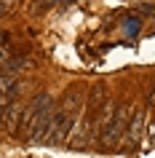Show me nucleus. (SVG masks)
I'll return each mask as SVG.
<instances>
[{
	"instance_id": "obj_7",
	"label": "nucleus",
	"mask_w": 155,
	"mask_h": 158,
	"mask_svg": "<svg viewBox=\"0 0 155 158\" xmlns=\"http://www.w3.org/2000/svg\"><path fill=\"white\" fill-rule=\"evenodd\" d=\"M139 30H142V19H137V16H128V19H123V32L128 35V38L139 35Z\"/></svg>"
},
{
	"instance_id": "obj_6",
	"label": "nucleus",
	"mask_w": 155,
	"mask_h": 158,
	"mask_svg": "<svg viewBox=\"0 0 155 158\" xmlns=\"http://www.w3.org/2000/svg\"><path fill=\"white\" fill-rule=\"evenodd\" d=\"M107 105V86L104 83H94L88 91V110L99 113V110Z\"/></svg>"
},
{
	"instance_id": "obj_11",
	"label": "nucleus",
	"mask_w": 155,
	"mask_h": 158,
	"mask_svg": "<svg viewBox=\"0 0 155 158\" xmlns=\"http://www.w3.org/2000/svg\"><path fill=\"white\" fill-rule=\"evenodd\" d=\"M75 0H62V3H59V6H62V8H67V6H72Z\"/></svg>"
},
{
	"instance_id": "obj_4",
	"label": "nucleus",
	"mask_w": 155,
	"mask_h": 158,
	"mask_svg": "<svg viewBox=\"0 0 155 158\" xmlns=\"http://www.w3.org/2000/svg\"><path fill=\"white\" fill-rule=\"evenodd\" d=\"M142 129H145V107H137L134 115H131V121H128V126H126V131H123V137H126L123 145L131 148V150H137L139 139H142Z\"/></svg>"
},
{
	"instance_id": "obj_12",
	"label": "nucleus",
	"mask_w": 155,
	"mask_h": 158,
	"mask_svg": "<svg viewBox=\"0 0 155 158\" xmlns=\"http://www.w3.org/2000/svg\"><path fill=\"white\" fill-rule=\"evenodd\" d=\"M6 8H8V6H6V3H0V14H3V11H6Z\"/></svg>"
},
{
	"instance_id": "obj_2",
	"label": "nucleus",
	"mask_w": 155,
	"mask_h": 158,
	"mask_svg": "<svg viewBox=\"0 0 155 158\" xmlns=\"http://www.w3.org/2000/svg\"><path fill=\"white\" fill-rule=\"evenodd\" d=\"M126 126H128V105L126 102H120L118 107L112 110V118H110V123L104 126V131H102V137H99V145L102 148H115L118 142H120L123 131H126Z\"/></svg>"
},
{
	"instance_id": "obj_9",
	"label": "nucleus",
	"mask_w": 155,
	"mask_h": 158,
	"mask_svg": "<svg viewBox=\"0 0 155 158\" xmlns=\"http://www.w3.org/2000/svg\"><path fill=\"white\" fill-rule=\"evenodd\" d=\"M6 59H8V48H6V46H0V64H3Z\"/></svg>"
},
{
	"instance_id": "obj_3",
	"label": "nucleus",
	"mask_w": 155,
	"mask_h": 158,
	"mask_svg": "<svg viewBox=\"0 0 155 158\" xmlns=\"http://www.w3.org/2000/svg\"><path fill=\"white\" fill-rule=\"evenodd\" d=\"M54 110H56V107H54V99H48L40 107V113L35 115L32 126H30V131H27V139H30V142H43V139H46V131H48V126H51Z\"/></svg>"
},
{
	"instance_id": "obj_1",
	"label": "nucleus",
	"mask_w": 155,
	"mask_h": 158,
	"mask_svg": "<svg viewBox=\"0 0 155 158\" xmlns=\"http://www.w3.org/2000/svg\"><path fill=\"white\" fill-rule=\"evenodd\" d=\"M72 121H75V110L62 105V107L54 110V118H51V126L46 131V139L48 145H64L70 142V131H72Z\"/></svg>"
},
{
	"instance_id": "obj_5",
	"label": "nucleus",
	"mask_w": 155,
	"mask_h": 158,
	"mask_svg": "<svg viewBox=\"0 0 155 158\" xmlns=\"http://www.w3.org/2000/svg\"><path fill=\"white\" fill-rule=\"evenodd\" d=\"M22 105L19 102H8L6 107L0 110V121H3V129L8 134H19V123H22Z\"/></svg>"
},
{
	"instance_id": "obj_10",
	"label": "nucleus",
	"mask_w": 155,
	"mask_h": 158,
	"mask_svg": "<svg viewBox=\"0 0 155 158\" xmlns=\"http://www.w3.org/2000/svg\"><path fill=\"white\" fill-rule=\"evenodd\" d=\"M147 105H150V107H155V89L150 91V97H147Z\"/></svg>"
},
{
	"instance_id": "obj_8",
	"label": "nucleus",
	"mask_w": 155,
	"mask_h": 158,
	"mask_svg": "<svg viewBox=\"0 0 155 158\" xmlns=\"http://www.w3.org/2000/svg\"><path fill=\"white\" fill-rule=\"evenodd\" d=\"M56 3H62V0H38V6H35V14L40 16V14H48Z\"/></svg>"
},
{
	"instance_id": "obj_13",
	"label": "nucleus",
	"mask_w": 155,
	"mask_h": 158,
	"mask_svg": "<svg viewBox=\"0 0 155 158\" xmlns=\"http://www.w3.org/2000/svg\"><path fill=\"white\" fill-rule=\"evenodd\" d=\"M0 110H3V107H0Z\"/></svg>"
}]
</instances>
